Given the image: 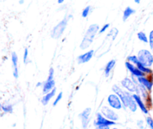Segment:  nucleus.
Wrapping results in <instances>:
<instances>
[{
	"label": "nucleus",
	"instance_id": "nucleus-1",
	"mask_svg": "<svg viewBox=\"0 0 153 129\" xmlns=\"http://www.w3.org/2000/svg\"><path fill=\"white\" fill-rule=\"evenodd\" d=\"M118 34H119V31H118L117 28H113L109 31L108 34L105 37V39L103 41L102 44L100 46L97 52H95L97 53V57L98 58L103 56V55H105L106 53L109 52V50L111 48L112 43H114L116 37H117Z\"/></svg>",
	"mask_w": 153,
	"mask_h": 129
},
{
	"label": "nucleus",
	"instance_id": "nucleus-2",
	"mask_svg": "<svg viewBox=\"0 0 153 129\" xmlns=\"http://www.w3.org/2000/svg\"><path fill=\"white\" fill-rule=\"evenodd\" d=\"M100 29V25L97 23H93L89 25L86 32H85L83 39H82V41L80 43L79 47L82 50H85L91 46V44L94 42V39L95 38L97 34H99Z\"/></svg>",
	"mask_w": 153,
	"mask_h": 129
},
{
	"label": "nucleus",
	"instance_id": "nucleus-3",
	"mask_svg": "<svg viewBox=\"0 0 153 129\" xmlns=\"http://www.w3.org/2000/svg\"><path fill=\"white\" fill-rule=\"evenodd\" d=\"M70 16L66 15L55 27L51 31L50 36L52 38L55 39V40H58L59 39L61 36L64 34V31L67 28V25H68L69 20H70Z\"/></svg>",
	"mask_w": 153,
	"mask_h": 129
},
{
	"label": "nucleus",
	"instance_id": "nucleus-4",
	"mask_svg": "<svg viewBox=\"0 0 153 129\" xmlns=\"http://www.w3.org/2000/svg\"><path fill=\"white\" fill-rule=\"evenodd\" d=\"M137 58L143 65L150 67L153 64V55L147 49H141L137 53Z\"/></svg>",
	"mask_w": 153,
	"mask_h": 129
},
{
	"label": "nucleus",
	"instance_id": "nucleus-5",
	"mask_svg": "<svg viewBox=\"0 0 153 129\" xmlns=\"http://www.w3.org/2000/svg\"><path fill=\"white\" fill-rule=\"evenodd\" d=\"M54 75H55V71H54V69L52 67H51L49 69V75H48L47 79L46 80V82L43 83V93L46 94L49 92H50L51 90L55 88V79H54Z\"/></svg>",
	"mask_w": 153,
	"mask_h": 129
},
{
	"label": "nucleus",
	"instance_id": "nucleus-6",
	"mask_svg": "<svg viewBox=\"0 0 153 129\" xmlns=\"http://www.w3.org/2000/svg\"><path fill=\"white\" fill-rule=\"evenodd\" d=\"M112 90L120 99L124 109H126L128 108V99H127V93H128V91L123 90L120 87H119L117 85H113V87H112Z\"/></svg>",
	"mask_w": 153,
	"mask_h": 129
},
{
	"label": "nucleus",
	"instance_id": "nucleus-7",
	"mask_svg": "<svg viewBox=\"0 0 153 129\" xmlns=\"http://www.w3.org/2000/svg\"><path fill=\"white\" fill-rule=\"evenodd\" d=\"M121 85L123 86V87L125 88L127 91H128L129 93H137V94H138L139 90L137 87V85L134 83V81L129 78L126 77L121 81Z\"/></svg>",
	"mask_w": 153,
	"mask_h": 129
},
{
	"label": "nucleus",
	"instance_id": "nucleus-8",
	"mask_svg": "<svg viewBox=\"0 0 153 129\" xmlns=\"http://www.w3.org/2000/svg\"><path fill=\"white\" fill-rule=\"evenodd\" d=\"M108 103L109 106L111 108L116 110H120L123 106V103L121 102L120 99L119 98L117 94H110L108 96L107 99Z\"/></svg>",
	"mask_w": 153,
	"mask_h": 129
},
{
	"label": "nucleus",
	"instance_id": "nucleus-9",
	"mask_svg": "<svg viewBox=\"0 0 153 129\" xmlns=\"http://www.w3.org/2000/svg\"><path fill=\"white\" fill-rule=\"evenodd\" d=\"M127 61L132 63L133 64H134L140 71L143 72L145 74H146V73H147V74H150V73H152V70L149 69V67H145L144 65H143V64L139 61L137 57L135 56V55H130V56H128V58H127Z\"/></svg>",
	"mask_w": 153,
	"mask_h": 129
},
{
	"label": "nucleus",
	"instance_id": "nucleus-10",
	"mask_svg": "<svg viewBox=\"0 0 153 129\" xmlns=\"http://www.w3.org/2000/svg\"><path fill=\"white\" fill-rule=\"evenodd\" d=\"M101 113L105 116V118H107L108 119L111 121H117L119 119V116H118L117 113L113 110V109L110 108L108 106H103L101 109Z\"/></svg>",
	"mask_w": 153,
	"mask_h": 129
},
{
	"label": "nucleus",
	"instance_id": "nucleus-11",
	"mask_svg": "<svg viewBox=\"0 0 153 129\" xmlns=\"http://www.w3.org/2000/svg\"><path fill=\"white\" fill-rule=\"evenodd\" d=\"M116 122L108 119L101 113H98L97 115V119L94 122L96 126H111L116 125Z\"/></svg>",
	"mask_w": 153,
	"mask_h": 129
},
{
	"label": "nucleus",
	"instance_id": "nucleus-12",
	"mask_svg": "<svg viewBox=\"0 0 153 129\" xmlns=\"http://www.w3.org/2000/svg\"><path fill=\"white\" fill-rule=\"evenodd\" d=\"M125 66L126 67L127 70H128L130 73L131 74V76H135L136 78L140 77V76H144L145 73H143V72L140 71L137 67H136L134 64H133L132 63L129 62V61H126L125 62Z\"/></svg>",
	"mask_w": 153,
	"mask_h": 129
},
{
	"label": "nucleus",
	"instance_id": "nucleus-13",
	"mask_svg": "<svg viewBox=\"0 0 153 129\" xmlns=\"http://www.w3.org/2000/svg\"><path fill=\"white\" fill-rule=\"evenodd\" d=\"M94 54H95V51H94V49H91V50L88 51V52L79 55L77 58L78 64H86V63L89 62V61L93 58Z\"/></svg>",
	"mask_w": 153,
	"mask_h": 129
},
{
	"label": "nucleus",
	"instance_id": "nucleus-14",
	"mask_svg": "<svg viewBox=\"0 0 153 129\" xmlns=\"http://www.w3.org/2000/svg\"><path fill=\"white\" fill-rule=\"evenodd\" d=\"M91 114V108H85L82 113L79 114V117H80L81 120H82V127L86 129L88 127V123L90 122V116Z\"/></svg>",
	"mask_w": 153,
	"mask_h": 129
},
{
	"label": "nucleus",
	"instance_id": "nucleus-15",
	"mask_svg": "<svg viewBox=\"0 0 153 129\" xmlns=\"http://www.w3.org/2000/svg\"><path fill=\"white\" fill-rule=\"evenodd\" d=\"M12 68H13V76L14 79L19 78V69H18V55L15 52H12L10 55Z\"/></svg>",
	"mask_w": 153,
	"mask_h": 129
},
{
	"label": "nucleus",
	"instance_id": "nucleus-16",
	"mask_svg": "<svg viewBox=\"0 0 153 129\" xmlns=\"http://www.w3.org/2000/svg\"><path fill=\"white\" fill-rule=\"evenodd\" d=\"M137 80L139 84H140L141 85H143V87L147 89V90L150 91L152 90V86H153V82L152 81H150L149 79H148L147 78L144 76H140V77L137 78Z\"/></svg>",
	"mask_w": 153,
	"mask_h": 129
},
{
	"label": "nucleus",
	"instance_id": "nucleus-17",
	"mask_svg": "<svg viewBox=\"0 0 153 129\" xmlns=\"http://www.w3.org/2000/svg\"><path fill=\"white\" fill-rule=\"evenodd\" d=\"M127 99H128V108H129L131 112H135L137 109V105L133 97V95H131V93L128 91L127 93Z\"/></svg>",
	"mask_w": 153,
	"mask_h": 129
},
{
	"label": "nucleus",
	"instance_id": "nucleus-18",
	"mask_svg": "<svg viewBox=\"0 0 153 129\" xmlns=\"http://www.w3.org/2000/svg\"><path fill=\"white\" fill-rule=\"evenodd\" d=\"M133 97H134V100H135L136 103H137V106L140 108V109L141 110V111L143 113H144L145 114H147L148 113V109L146 107V105L143 103V100H142L141 97L139 96V94H133Z\"/></svg>",
	"mask_w": 153,
	"mask_h": 129
},
{
	"label": "nucleus",
	"instance_id": "nucleus-19",
	"mask_svg": "<svg viewBox=\"0 0 153 129\" xmlns=\"http://www.w3.org/2000/svg\"><path fill=\"white\" fill-rule=\"evenodd\" d=\"M136 13V10L134 9L133 7H131V6H127L123 10V16L122 19L123 22H126L128 19V18L131 17L132 15H134Z\"/></svg>",
	"mask_w": 153,
	"mask_h": 129
},
{
	"label": "nucleus",
	"instance_id": "nucleus-20",
	"mask_svg": "<svg viewBox=\"0 0 153 129\" xmlns=\"http://www.w3.org/2000/svg\"><path fill=\"white\" fill-rule=\"evenodd\" d=\"M56 90H57V89L55 87L53 90H51L50 92H49L48 93L45 94V95L43 96V98H42V99H41V102L43 105H47L49 104V102H50V100L52 99L54 96H55V93H56Z\"/></svg>",
	"mask_w": 153,
	"mask_h": 129
},
{
	"label": "nucleus",
	"instance_id": "nucleus-21",
	"mask_svg": "<svg viewBox=\"0 0 153 129\" xmlns=\"http://www.w3.org/2000/svg\"><path fill=\"white\" fill-rule=\"evenodd\" d=\"M115 65H116V60L111 59L106 64L105 67V75L106 77H108L110 76L112 70L114 68Z\"/></svg>",
	"mask_w": 153,
	"mask_h": 129
},
{
	"label": "nucleus",
	"instance_id": "nucleus-22",
	"mask_svg": "<svg viewBox=\"0 0 153 129\" xmlns=\"http://www.w3.org/2000/svg\"><path fill=\"white\" fill-rule=\"evenodd\" d=\"M13 105L8 103H4L2 105V111L5 113H13Z\"/></svg>",
	"mask_w": 153,
	"mask_h": 129
},
{
	"label": "nucleus",
	"instance_id": "nucleus-23",
	"mask_svg": "<svg viewBox=\"0 0 153 129\" xmlns=\"http://www.w3.org/2000/svg\"><path fill=\"white\" fill-rule=\"evenodd\" d=\"M137 38L139 39V40H140L141 42L145 43H149V39H148L147 36H146V33H144L143 31H139L137 34Z\"/></svg>",
	"mask_w": 153,
	"mask_h": 129
},
{
	"label": "nucleus",
	"instance_id": "nucleus-24",
	"mask_svg": "<svg viewBox=\"0 0 153 129\" xmlns=\"http://www.w3.org/2000/svg\"><path fill=\"white\" fill-rule=\"evenodd\" d=\"M91 10H92V7L91 5H88L82 10V16L83 18H87L91 13Z\"/></svg>",
	"mask_w": 153,
	"mask_h": 129
},
{
	"label": "nucleus",
	"instance_id": "nucleus-25",
	"mask_svg": "<svg viewBox=\"0 0 153 129\" xmlns=\"http://www.w3.org/2000/svg\"><path fill=\"white\" fill-rule=\"evenodd\" d=\"M29 52H28V48H25V50H24L23 53V63L25 64H27L29 62Z\"/></svg>",
	"mask_w": 153,
	"mask_h": 129
},
{
	"label": "nucleus",
	"instance_id": "nucleus-26",
	"mask_svg": "<svg viewBox=\"0 0 153 129\" xmlns=\"http://www.w3.org/2000/svg\"><path fill=\"white\" fill-rule=\"evenodd\" d=\"M110 25H111L110 23L104 24V25H103L102 26L101 28H100V31H99V34H103V33L105 32V31H107V30L109 28H110Z\"/></svg>",
	"mask_w": 153,
	"mask_h": 129
},
{
	"label": "nucleus",
	"instance_id": "nucleus-27",
	"mask_svg": "<svg viewBox=\"0 0 153 129\" xmlns=\"http://www.w3.org/2000/svg\"><path fill=\"white\" fill-rule=\"evenodd\" d=\"M149 46H150L151 50L153 52V30L150 31L149 35Z\"/></svg>",
	"mask_w": 153,
	"mask_h": 129
},
{
	"label": "nucleus",
	"instance_id": "nucleus-28",
	"mask_svg": "<svg viewBox=\"0 0 153 129\" xmlns=\"http://www.w3.org/2000/svg\"><path fill=\"white\" fill-rule=\"evenodd\" d=\"M62 97H63V93L62 92H60L59 94H58V95L57 96V97H56V99H55V101H54L53 106H56L57 105H58V103H59V102L61 101V99H62Z\"/></svg>",
	"mask_w": 153,
	"mask_h": 129
},
{
	"label": "nucleus",
	"instance_id": "nucleus-29",
	"mask_svg": "<svg viewBox=\"0 0 153 129\" xmlns=\"http://www.w3.org/2000/svg\"><path fill=\"white\" fill-rule=\"evenodd\" d=\"M146 123H147V125H149V127L150 128V129H153V119L152 118L149 117V116L146 117Z\"/></svg>",
	"mask_w": 153,
	"mask_h": 129
},
{
	"label": "nucleus",
	"instance_id": "nucleus-30",
	"mask_svg": "<svg viewBox=\"0 0 153 129\" xmlns=\"http://www.w3.org/2000/svg\"><path fill=\"white\" fill-rule=\"evenodd\" d=\"M137 125L138 126L139 128L140 129H144L145 125H144V122H143V120H138L137 122Z\"/></svg>",
	"mask_w": 153,
	"mask_h": 129
},
{
	"label": "nucleus",
	"instance_id": "nucleus-31",
	"mask_svg": "<svg viewBox=\"0 0 153 129\" xmlns=\"http://www.w3.org/2000/svg\"><path fill=\"white\" fill-rule=\"evenodd\" d=\"M95 129H110V126H97Z\"/></svg>",
	"mask_w": 153,
	"mask_h": 129
},
{
	"label": "nucleus",
	"instance_id": "nucleus-32",
	"mask_svg": "<svg viewBox=\"0 0 153 129\" xmlns=\"http://www.w3.org/2000/svg\"><path fill=\"white\" fill-rule=\"evenodd\" d=\"M64 1H65V0H58V1H57V2H58V4H63Z\"/></svg>",
	"mask_w": 153,
	"mask_h": 129
},
{
	"label": "nucleus",
	"instance_id": "nucleus-33",
	"mask_svg": "<svg viewBox=\"0 0 153 129\" xmlns=\"http://www.w3.org/2000/svg\"><path fill=\"white\" fill-rule=\"evenodd\" d=\"M134 3H136V4H139L140 2H141V0H134Z\"/></svg>",
	"mask_w": 153,
	"mask_h": 129
},
{
	"label": "nucleus",
	"instance_id": "nucleus-34",
	"mask_svg": "<svg viewBox=\"0 0 153 129\" xmlns=\"http://www.w3.org/2000/svg\"><path fill=\"white\" fill-rule=\"evenodd\" d=\"M42 85H43V84L41 83V82H38V83L37 84V85H36V87H39L41 86Z\"/></svg>",
	"mask_w": 153,
	"mask_h": 129
},
{
	"label": "nucleus",
	"instance_id": "nucleus-35",
	"mask_svg": "<svg viewBox=\"0 0 153 129\" xmlns=\"http://www.w3.org/2000/svg\"><path fill=\"white\" fill-rule=\"evenodd\" d=\"M24 2H25V0H19V4H23Z\"/></svg>",
	"mask_w": 153,
	"mask_h": 129
},
{
	"label": "nucleus",
	"instance_id": "nucleus-36",
	"mask_svg": "<svg viewBox=\"0 0 153 129\" xmlns=\"http://www.w3.org/2000/svg\"><path fill=\"white\" fill-rule=\"evenodd\" d=\"M1 111H2V104L0 102V113H1Z\"/></svg>",
	"mask_w": 153,
	"mask_h": 129
},
{
	"label": "nucleus",
	"instance_id": "nucleus-37",
	"mask_svg": "<svg viewBox=\"0 0 153 129\" xmlns=\"http://www.w3.org/2000/svg\"><path fill=\"white\" fill-rule=\"evenodd\" d=\"M110 129H117V128H110Z\"/></svg>",
	"mask_w": 153,
	"mask_h": 129
}]
</instances>
